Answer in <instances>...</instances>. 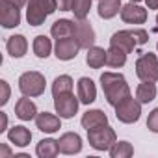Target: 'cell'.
<instances>
[{
    "label": "cell",
    "instance_id": "6da1fadb",
    "mask_svg": "<svg viewBox=\"0 0 158 158\" xmlns=\"http://www.w3.org/2000/svg\"><path fill=\"white\" fill-rule=\"evenodd\" d=\"M101 88H102L104 99H106V102L110 106H117L123 99L132 95L125 74L114 73V71H104L101 74Z\"/></svg>",
    "mask_w": 158,
    "mask_h": 158
},
{
    "label": "cell",
    "instance_id": "7a4b0ae2",
    "mask_svg": "<svg viewBox=\"0 0 158 158\" xmlns=\"http://www.w3.org/2000/svg\"><path fill=\"white\" fill-rule=\"evenodd\" d=\"M58 10V0H28L26 4V21L30 26L45 24L47 17H50Z\"/></svg>",
    "mask_w": 158,
    "mask_h": 158
},
{
    "label": "cell",
    "instance_id": "3957f363",
    "mask_svg": "<svg viewBox=\"0 0 158 158\" xmlns=\"http://www.w3.org/2000/svg\"><path fill=\"white\" fill-rule=\"evenodd\" d=\"M47 88V80L45 74H41L39 71H26L19 76V91L26 97H41L45 93Z\"/></svg>",
    "mask_w": 158,
    "mask_h": 158
},
{
    "label": "cell",
    "instance_id": "277c9868",
    "mask_svg": "<svg viewBox=\"0 0 158 158\" xmlns=\"http://www.w3.org/2000/svg\"><path fill=\"white\" fill-rule=\"evenodd\" d=\"M141 106H143V104H141L136 97L128 95V97L123 99L117 106H114L117 121H121V123H125V125L138 123L139 117H141Z\"/></svg>",
    "mask_w": 158,
    "mask_h": 158
},
{
    "label": "cell",
    "instance_id": "5b68a950",
    "mask_svg": "<svg viewBox=\"0 0 158 158\" xmlns=\"http://www.w3.org/2000/svg\"><path fill=\"white\" fill-rule=\"evenodd\" d=\"M88 141L95 151H110L112 145L117 141V134L110 125H102L88 130Z\"/></svg>",
    "mask_w": 158,
    "mask_h": 158
},
{
    "label": "cell",
    "instance_id": "8992f818",
    "mask_svg": "<svg viewBox=\"0 0 158 158\" xmlns=\"http://www.w3.org/2000/svg\"><path fill=\"white\" fill-rule=\"evenodd\" d=\"M136 74L139 80L158 82V56L152 52H145L136 60Z\"/></svg>",
    "mask_w": 158,
    "mask_h": 158
},
{
    "label": "cell",
    "instance_id": "52a82bcc",
    "mask_svg": "<svg viewBox=\"0 0 158 158\" xmlns=\"http://www.w3.org/2000/svg\"><path fill=\"white\" fill-rule=\"evenodd\" d=\"M80 99L78 95H74L73 91L69 93H61L54 97V110L61 119H73L78 114V106H80Z\"/></svg>",
    "mask_w": 158,
    "mask_h": 158
},
{
    "label": "cell",
    "instance_id": "ba28073f",
    "mask_svg": "<svg viewBox=\"0 0 158 158\" xmlns=\"http://www.w3.org/2000/svg\"><path fill=\"white\" fill-rule=\"evenodd\" d=\"M73 37L76 39V43L80 45V48H89L95 45V30L91 26V23L88 19H76L74 21V32H73Z\"/></svg>",
    "mask_w": 158,
    "mask_h": 158
},
{
    "label": "cell",
    "instance_id": "9c48e42d",
    "mask_svg": "<svg viewBox=\"0 0 158 158\" xmlns=\"http://www.w3.org/2000/svg\"><path fill=\"white\" fill-rule=\"evenodd\" d=\"M80 45L76 43V39L71 35V37H61V39H56L54 43V56L60 60V61H71L78 56L80 52Z\"/></svg>",
    "mask_w": 158,
    "mask_h": 158
},
{
    "label": "cell",
    "instance_id": "30bf717a",
    "mask_svg": "<svg viewBox=\"0 0 158 158\" xmlns=\"http://www.w3.org/2000/svg\"><path fill=\"white\" fill-rule=\"evenodd\" d=\"M0 24L6 30L21 24V8H17L11 0H0Z\"/></svg>",
    "mask_w": 158,
    "mask_h": 158
},
{
    "label": "cell",
    "instance_id": "8fae6325",
    "mask_svg": "<svg viewBox=\"0 0 158 158\" xmlns=\"http://www.w3.org/2000/svg\"><path fill=\"white\" fill-rule=\"evenodd\" d=\"M119 17H121V21L127 23V24H136V26H139V24H143V23L147 21L149 13H147V8L139 6L138 2H128V4H125V6L121 8Z\"/></svg>",
    "mask_w": 158,
    "mask_h": 158
},
{
    "label": "cell",
    "instance_id": "7c38bea8",
    "mask_svg": "<svg viewBox=\"0 0 158 158\" xmlns=\"http://www.w3.org/2000/svg\"><path fill=\"white\" fill-rule=\"evenodd\" d=\"M76 95L82 104H93L97 101V86L89 76H82L76 82Z\"/></svg>",
    "mask_w": 158,
    "mask_h": 158
},
{
    "label": "cell",
    "instance_id": "4fadbf2b",
    "mask_svg": "<svg viewBox=\"0 0 158 158\" xmlns=\"http://www.w3.org/2000/svg\"><path fill=\"white\" fill-rule=\"evenodd\" d=\"M58 145H60V152L61 154H67V156H73V154H78L82 151V138L80 134L76 132H63L58 139Z\"/></svg>",
    "mask_w": 158,
    "mask_h": 158
},
{
    "label": "cell",
    "instance_id": "5bb4252c",
    "mask_svg": "<svg viewBox=\"0 0 158 158\" xmlns=\"http://www.w3.org/2000/svg\"><path fill=\"white\" fill-rule=\"evenodd\" d=\"M37 130L45 132V134H54L61 128V117L58 114H50V112H39L37 117L34 119Z\"/></svg>",
    "mask_w": 158,
    "mask_h": 158
},
{
    "label": "cell",
    "instance_id": "9a60e30c",
    "mask_svg": "<svg viewBox=\"0 0 158 158\" xmlns=\"http://www.w3.org/2000/svg\"><path fill=\"white\" fill-rule=\"evenodd\" d=\"M110 45L112 47H119L123 48L127 54H130L136 47H138V41L134 37V30H119L115 32L112 37H110Z\"/></svg>",
    "mask_w": 158,
    "mask_h": 158
},
{
    "label": "cell",
    "instance_id": "2e32d148",
    "mask_svg": "<svg viewBox=\"0 0 158 158\" xmlns=\"http://www.w3.org/2000/svg\"><path fill=\"white\" fill-rule=\"evenodd\" d=\"M37 106L35 102L32 101V97H26L23 95L17 102H15V115L21 119V121H32L37 117Z\"/></svg>",
    "mask_w": 158,
    "mask_h": 158
},
{
    "label": "cell",
    "instance_id": "e0dca14e",
    "mask_svg": "<svg viewBox=\"0 0 158 158\" xmlns=\"http://www.w3.org/2000/svg\"><path fill=\"white\" fill-rule=\"evenodd\" d=\"M8 141L15 147H28L30 141H32V132L30 128H26L24 125H15L11 128H8Z\"/></svg>",
    "mask_w": 158,
    "mask_h": 158
},
{
    "label": "cell",
    "instance_id": "ac0fdd59",
    "mask_svg": "<svg viewBox=\"0 0 158 158\" xmlns=\"http://www.w3.org/2000/svg\"><path fill=\"white\" fill-rule=\"evenodd\" d=\"M80 125H82V128L91 130V128H97V127L108 125V115H106L102 110L93 108V110H88V112L80 117Z\"/></svg>",
    "mask_w": 158,
    "mask_h": 158
},
{
    "label": "cell",
    "instance_id": "d6986e66",
    "mask_svg": "<svg viewBox=\"0 0 158 158\" xmlns=\"http://www.w3.org/2000/svg\"><path fill=\"white\" fill-rule=\"evenodd\" d=\"M6 50L11 58H23L28 52V39L23 34L10 35L8 41H6Z\"/></svg>",
    "mask_w": 158,
    "mask_h": 158
},
{
    "label": "cell",
    "instance_id": "ffe728a7",
    "mask_svg": "<svg viewBox=\"0 0 158 158\" xmlns=\"http://www.w3.org/2000/svg\"><path fill=\"white\" fill-rule=\"evenodd\" d=\"M123 2L121 0H97V13L101 19L110 21L121 13Z\"/></svg>",
    "mask_w": 158,
    "mask_h": 158
},
{
    "label": "cell",
    "instance_id": "44dd1931",
    "mask_svg": "<svg viewBox=\"0 0 158 158\" xmlns=\"http://www.w3.org/2000/svg\"><path fill=\"white\" fill-rule=\"evenodd\" d=\"M32 50L34 54L39 58V60H47L52 52H54V45H52V39L48 35H35L34 41H32Z\"/></svg>",
    "mask_w": 158,
    "mask_h": 158
},
{
    "label": "cell",
    "instance_id": "7402d4cb",
    "mask_svg": "<svg viewBox=\"0 0 158 158\" xmlns=\"http://www.w3.org/2000/svg\"><path fill=\"white\" fill-rule=\"evenodd\" d=\"M35 154H37V158H54V156H58L60 154L58 139H54V138H43L35 145Z\"/></svg>",
    "mask_w": 158,
    "mask_h": 158
},
{
    "label": "cell",
    "instance_id": "603a6c76",
    "mask_svg": "<svg viewBox=\"0 0 158 158\" xmlns=\"http://www.w3.org/2000/svg\"><path fill=\"white\" fill-rule=\"evenodd\" d=\"M106 58H108V50H104L102 47H89L88 48V54H86V63L91 67V69H101L106 65Z\"/></svg>",
    "mask_w": 158,
    "mask_h": 158
},
{
    "label": "cell",
    "instance_id": "cb8c5ba5",
    "mask_svg": "<svg viewBox=\"0 0 158 158\" xmlns=\"http://www.w3.org/2000/svg\"><path fill=\"white\" fill-rule=\"evenodd\" d=\"M158 95V89H156V82H145L141 80L136 88V99L141 102V104H149L156 99Z\"/></svg>",
    "mask_w": 158,
    "mask_h": 158
},
{
    "label": "cell",
    "instance_id": "d4e9b609",
    "mask_svg": "<svg viewBox=\"0 0 158 158\" xmlns=\"http://www.w3.org/2000/svg\"><path fill=\"white\" fill-rule=\"evenodd\" d=\"M74 32V21L73 19H58L52 26H50V35L54 39H61V37H71Z\"/></svg>",
    "mask_w": 158,
    "mask_h": 158
},
{
    "label": "cell",
    "instance_id": "484cf974",
    "mask_svg": "<svg viewBox=\"0 0 158 158\" xmlns=\"http://www.w3.org/2000/svg\"><path fill=\"white\" fill-rule=\"evenodd\" d=\"M73 88H74V80H73V78L69 74H60V76L54 78V82L50 86V91H52V97H56V95L73 91Z\"/></svg>",
    "mask_w": 158,
    "mask_h": 158
},
{
    "label": "cell",
    "instance_id": "4316f807",
    "mask_svg": "<svg viewBox=\"0 0 158 158\" xmlns=\"http://www.w3.org/2000/svg\"><path fill=\"white\" fill-rule=\"evenodd\" d=\"M127 56H128V54H127L123 48L110 45V48H108V58H106V65L112 67V69H121V67H125V63H127Z\"/></svg>",
    "mask_w": 158,
    "mask_h": 158
},
{
    "label": "cell",
    "instance_id": "83f0119b",
    "mask_svg": "<svg viewBox=\"0 0 158 158\" xmlns=\"http://www.w3.org/2000/svg\"><path fill=\"white\" fill-rule=\"evenodd\" d=\"M108 152L112 158H130V156H134V147L130 141L121 139V141H115Z\"/></svg>",
    "mask_w": 158,
    "mask_h": 158
},
{
    "label": "cell",
    "instance_id": "f1b7e54d",
    "mask_svg": "<svg viewBox=\"0 0 158 158\" xmlns=\"http://www.w3.org/2000/svg\"><path fill=\"white\" fill-rule=\"evenodd\" d=\"M91 4H93V0H76L74 6H73L74 19H88L89 10H91Z\"/></svg>",
    "mask_w": 158,
    "mask_h": 158
},
{
    "label": "cell",
    "instance_id": "f546056e",
    "mask_svg": "<svg viewBox=\"0 0 158 158\" xmlns=\"http://www.w3.org/2000/svg\"><path fill=\"white\" fill-rule=\"evenodd\" d=\"M10 97H11V88L8 84V80L2 78V80H0V106H6Z\"/></svg>",
    "mask_w": 158,
    "mask_h": 158
},
{
    "label": "cell",
    "instance_id": "4dcf8cb0",
    "mask_svg": "<svg viewBox=\"0 0 158 158\" xmlns=\"http://www.w3.org/2000/svg\"><path fill=\"white\" fill-rule=\"evenodd\" d=\"M147 128L154 134H158V106L152 108L149 112V117H147Z\"/></svg>",
    "mask_w": 158,
    "mask_h": 158
},
{
    "label": "cell",
    "instance_id": "1f68e13d",
    "mask_svg": "<svg viewBox=\"0 0 158 158\" xmlns=\"http://www.w3.org/2000/svg\"><path fill=\"white\" fill-rule=\"evenodd\" d=\"M132 30H134V37H136V41H138V47H139V45H145V43L149 41L147 30H143V28H132Z\"/></svg>",
    "mask_w": 158,
    "mask_h": 158
},
{
    "label": "cell",
    "instance_id": "d6a6232c",
    "mask_svg": "<svg viewBox=\"0 0 158 158\" xmlns=\"http://www.w3.org/2000/svg\"><path fill=\"white\" fill-rule=\"evenodd\" d=\"M74 2L76 0H58V10L60 11H73Z\"/></svg>",
    "mask_w": 158,
    "mask_h": 158
},
{
    "label": "cell",
    "instance_id": "836d02e7",
    "mask_svg": "<svg viewBox=\"0 0 158 158\" xmlns=\"http://www.w3.org/2000/svg\"><path fill=\"white\" fill-rule=\"evenodd\" d=\"M8 132V114L6 112H0V134Z\"/></svg>",
    "mask_w": 158,
    "mask_h": 158
},
{
    "label": "cell",
    "instance_id": "e575fe53",
    "mask_svg": "<svg viewBox=\"0 0 158 158\" xmlns=\"http://www.w3.org/2000/svg\"><path fill=\"white\" fill-rule=\"evenodd\" d=\"M8 156H13V152H11V149L6 143H2L0 145V158H8Z\"/></svg>",
    "mask_w": 158,
    "mask_h": 158
},
{
    "label": "cell",
    "instance_id": "d590c367",
    "mask_svg": "<svg viewBox=\"0 0 158 158\" xmlns=\"http://www.w3.org/2000/svg\"><path fill=\"white\" fill-rule=\"evenodd\" d=\"M147 10H158V0H145Z\"/></svg>",
    "mask_w": 158,
    "mask_h": 158
},
{
    "label": "cell",
    "instance_id": "8d00e7d4",
    "mask_svg": "<svg viewBox=\"0 0 158 158\" xmlns=\"http://www.w3.org/2000/svg\"><path fill=\"white\" fill-rule=\"evenodd\" d=\"M11 2H13L17 8H24V6L28 4V0H11Z\"/></svg>",
    "mask_w": 158,
    "mask_h": 158
},
{
    "label": "cell",
    "instance_id": "74e56055",
    "mask_svg": "<svg viewBox=\"0 0 158 158\" xmlns=\"http://www.w3.org/2000/svg\"><path fill=\"white\" fill-rule=\"evenodd\" d=\"M154 21H156V26H154V30L158 32V15H156V19H154Z\"/></svg>",
    "mask_w": 158,
    "mask_h": 158
},
{
    "label": "cell",
    "instance_id": "f35d334b",
    "mask_svg": "<svg viewBox=\"0 0 158 158\" xmlns=\"http://www.w3.org/2000/svg\"><path fill=\"white\" fill-rule=\"evenodd\" d=\"M128 2H138L139 4V2H143V0H128Z\"/></svg>",
    "mask_w": 158,
    "mask_h": 158
},
{
    "label": "cell",
    "instance_id": "ab89813d",
    "mask_svg": "<svg viewBox=\"0 0 158 158\" xmlns=\"http://www.w3.org/2000/svg\"><path fill=\"white\" fill-rule=\"evenodd\" d=\"M156 50H158V41H156Z\"/></svg>",
    "mask_w": 158,
    "mask_h": 158
}]
</instances>
